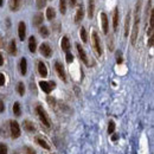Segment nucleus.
Wrapping results in <instances>:
<instances>
[{
    "label": "nucleus",
    "instance_id": "nucleus-1",
    "mask_svg": "<svg viewBox=\"0 0 154 154\" xmlns=\"http://www.w3.org/2000/svg\"><path fill=\"white\" fill-rule=\"evenodd\" d=\"M141 2L142 0H138L136 7H135V13H134V24H133V31L130 36V42L133 45L136 43V38L139 34V25H140V10H141Z\"/></svg>",
    "mask_w": 154,
    "mask_h": 154
},
{
    "label": "nucleus",
    "instance_id": "nucleus-17",
    "mask_svg": "<svg viewBox=\"0 0 154 154\" xmlns=\"http://www.w3.org/2000/svg\"><path fill=\"white\" fill-rule=\"evenodd\" d=\"M43 20H44V16H43V13H37L34 17H33V25L34 26H39V25H42V23H43Z\"/></svg>",
    "mask_w": 154,
    "mask_h": 154
},
{
    "label": "nucleus",
    "instance_id": "nucleus-27",
    "mask_svg": "<svg viewBox=\"0 0 154 154\" xmlns=\"http://www.w3.org/2000/svg\"><path fill=\"white\" fill-rule=\"evenodd\" d=\"M39 33H40V36H42V37H44V38L49 37V34H50L49 29H48L46 26H40V28H39Z\"/></svg>",
    "mask_w": 154,
    "mask_h": 154
},
{
    "label": "nucleus",
    "instance_id": "nucleus-12",
    "mask_svg": "<svg viewBox=\"0 0 154 154\" xmlns=\"http://www.w3.org/2000/svg\"><path fill=\"white\" fill-rule=\"evenodd\" d=\"M18 34H19V39H20V40H24V39H25V36H26V25H25L24 22H20V23H19Z\"/></svg>",
    "mask_w": 154,
    "mask_h": 154
},
{
    "label": "nucleus",
    "instance_id": "nucleus-23",
    "mask_svg": "<svg viewBox=\"0 0 154 154\" xmlns=\"http://www.w3.org/2000/svg\"><path fill=\"white\" fill-rule=\"evenodd\" d=\"M36 142L40 146V147H43V148H45V150H50V146H49V144L43 139V138H40V136H38V138H36Z\"/></svg>",
    "mask_w": 154,
    "mask_h": 154
},
{
    "label": "nucleus",
    "instance_id": "nucleus-24",
    "mask_svg": "<svg viewBox=\"0 0 154 154\" xmlns=\"http://www.w3.org/2000/svg\"><path fill=\"white\" fill-rule=\"evenodd\" d=\"M55 17H56L55 10L52 7H48V10H46V18H48V20H52V19H55Z\"/></svg>",
    "mask_w": 154,
    "mask_h": 154
},
{
    "label": "nucleus",
    "instance_id": "nucleus-29",
    "mask_svg": "<svg viewBox=\"0 0 154 154\" xmlns=\"http://www.w3.org/2000/svg\"><path fill=\"white\" fill-rule=\"evenodd\" d=\"M17 90H18V92H19L20 96H23V95L25 94V87H24V83H23V82H19V83H18Z\"/></svg>",
    "mask_w": 154,
    "mask_h": 154
},
{
    "label": "nucleus",
    "instance_id": "nucleus-41",
    "mask_svg": "<svg viewBox=\"0 0 154 154\" xmlns=\"http://www.w3.org/2000/svg\"><path fill=\"white\" fill-rule=\"evenodd\" d=\"M4 64V57H2V55L0 54V66Z\"/></svg>",
    "mask_w": 154,
    "mask_h": 154
},
{
    "label": "nucleus",
    "instance_id": "nucleus-33",
    "mask_svg": "<svg viewBox=\"0 0 154 154\" xmlns=\"http://www.w3.org/2000/svg\"><path fill=\"white\" fill-rule=\"evenodd\" d=\"M116 62H118V64H121L123 62V58H122V54L119 51V52H116Z\"/></svg>",
    "mask_w": 154,
    "mask_h": 154
},
{
    "label": "nucleus",
    "instance_id": "nucleus-10",
    "mask_svg": "<svg viewBox=\"0 0 154 154\" xmlns=\"http://www.w3.org/2000/svg\"><path fill=\"white\" fill-rule=\"evenodd\" d=\"M119 22H120V13H119V8L116 7L114 10V16H113V29L115 32L119 29Z\"/></svg>",
    "mask_w": 154,
    "mask_h": 154
},
{
    "label": "nucleus",
    "instance_id": "nucleus-40",
    "mask_svg": "<svg viewBox=\"0 0 154 154\" xmlns=\"http://www.w3.org/2000/svg\"><path fill=\"white\" fill-rule=\"evenodd\" d=\"M48 101H49V103H50L51 106H55V100H54L52 97H48Z\"/></svg>",
    "mask_w": 154,
    "mask_h": 154
},
{
    "label": "nucleus",
    "instance_id": "nucleus-42",
    "mask_svg": "<svg viewBox=\"0 0 154 154\" xmlns=\"http://www.w3.org/2000/svg\"><path fill=\"white\" fill-rule=\"evenodd\" d=\"M116 140H118V135L114 134V135H113V141H116Z\"/></svg>",
    "mask_w": 154,
    "mask_h": 154
},
{
    "label": "nucleus",
    "instance_id": "nucleus-3",
    "mask_svg": "<svg viewBox=\"0 0 154 154\" xmlns=\"http://www.w3.org/2000/svg\"><path fill=\"white\" fill-rule=\"evenodd\" d=\"M92 46H94V50L96 52L97 56H102L103 51H102V45H101V39L97 34L96 31H92Z\"/></svg>",
    "mask_w": 154,
    "mask_h": 154
},
{
    "label": "nucleus",
    "instance_id": "nucleus-30",
    "mask_svg": "<svg viewBox=\"0 0 154 154\" xmlns=\"http://www.w3.org/2000/svg\"><path fill=\"white\" fill-rule=\"evenodd\" d=\"M115 130V122L114 121H109V124H108V134H113Z\"/></svg>",
    "mask_w": 154,
    "mask_h": 154
},
{
    "label": "nucleus",
    "instance_id": "nucleus-38",
    "mask_svg": "<svg viewBox=\"0 0 154 154\" xmlns=\"http://www.w3.org/2000/svg\"><path fill=\"white\" fill-rule=\"evenodd\" d=\"M153 40H154V37L152 36V37H150V40H148V46H153Z\"/></svg>",
    "mask_w": 154,
    "mask_h": 154
},
{
    "label": "nucleus",
    "instance_id": "nucleus-4",
    "mask_svg": "<svg viewBox=\"0 0 154 154\" xmlns=\"http://www.w3.org/2000/svg\"><path fill=\"white\" fill-rule=\"evenodd\" d=\"M10 129H11V135L13 139H17L20 136V127L17 121H10Z\"/></svg>",
    "mask_w": 154,
    "mask_h": 154
},
{
    "label": "nucleus",
    "instance_id": "nucleus-19",
    "mask_svg": "<svg viewBox=\"0 0 154 154\" xmlns=\"http://www.w3.org/2000/svg\"><path fill=\"white\" fill-rule=\"evenodd\" d=\"M94 12H95V1L89 0L88 1V17L92 19L94 17Z\"/></svg>",
    "mask_w": 154,
    "mask_h": 154
},
{
    "label": "nucleus",
    "instance_id": "nucleus-14",
    "mask_svg": "<svg viewBox=\"0 0 154 154\" xmlns=\"http://www.w3.org/2000/svg\"><path fill=\"white\" fill-rule=\"evenodd\" d=\"M38 72H39V75L42 77H46L48 76V68H46V65L43 62L38 63Z\"/></svg>",
    "mask_w": 154,
    "mask_h": 154
},
{
    "label": "nucleus",
    "instance_id": "nucleus-15",
    "mask_svg": "<svg viewBox=\"0 0 154 154\" xmlns=\"http://www.w3.org/2000/svg\"><path fill=\"white\" fill-rule=\"evenodd\" d=\"M19 69H20V74L23 75V76H25L26 75V72H28V62H26V58H22L20 60V64H19Z\"/></svg>",
    "mask_w": 154,
    "mask_h": 154
},
{
    "label": "nucleus",
    "instance_id": "nucleus-6",
    "mask_svg": "<svg viewBox=\"0 0 154 154\" xmlns=\"http://www.w3.org/2000/svg\"><path fill=\"white\" fill-rule=\"evenodd\" d=\"M39 51H40V54H42L44 57H46V58H50L51 55H52V49H51L50 45L46 44V43H43V44L40 45Z\"/></svg>",
    "mask_w": 154,
    "mask_h": 154
},
{
    "label": "nucleus",
    "instance_id": "nucleus-26",
    "mask_svg": "<svg viewBox=\"0 0 154 154\" xmlns=\"http://www.w3.org/2000/svg\"><path fill=\"white\" fill-rule=\"evenodd\" d=\"M80 37H81V39H82V42H83V43H87V42H88L87 31H86L84 28H81V29H80Z\"/></svg>",
    "mask_w": 154,
    "mask_h": 154
},
{
    "label": "nucleus",
    "instance_id": "nucleus-39",
    "mask_svg": "<svg viewBox=\"0 0 154 154\" xmlns=\"http://www.w3.org/2000/svg\"><path fill=\"white\" fill-rule=\"evenodd\" d=\"M26 154H36V152H34L32 148L28 147V148H26Z\"/></svg>",
    "mask_w": 154,
    "mask_h": 154
},
{
    "label": "nucleus",
    "instance_id": "nucleus-9",
    "mask_svg": "<svg viewBox=\"0 0 154 154\" xmlns=\"http://www.w3.org/2000/svg\"><path fill=\"white\" fill-rule=\"evenodd\" d=\"M76 49H77V52H78V55H80V58L82 60V62L84 63V64H87V65H89V62H88V57H87V54H86V51H84V49L80 45V44H76Z\"/></svg>",
    "mask_w": 154,
    "mask_h": 154
},
{
    "label": "nucleus",
    "instance_id": "nucleus-32",
    "mask_svg": "<svg viewBox=\"0 0 154 154\" xmlns=\"http://www.w3.org/2000/svg\"><path fill=\"white\" fill-rule=\"evenodd\" d=\"M0 154H7V147L5 144L0 142Z\"/></svg>",
    "mask_w": 154,
    "mask_h": 154
},
{
    "label": "nucleus",
    "instance_id": "nucleus-5",
    "mask_svg": "<svg viewBox=\"0 0 154 154\" xmlns=\"http://www.w3.org/2000/svg\"><path fill=\"white\" fill-rule=\"evenodd\" d=\"M39 87H40V89L43 90L44 92H46V94H50V92H52V89L56 87V84H55V82H46V81H40L39 82Z\"/></svg>",
    "mask_w": 154,
    "mask_h": 154
},
{
    "label": "nucleus",
    "instance_id": "nucleus-28",
    "mask_svg": "<svg viewBox=\"0 0 154 154\" xmlns=\"http://www.w3.org/2000/svg\"><path fill=\"white\" fill-rule=\"evenodd\" d=\"M66 0H60V11L62 14H65L66 12Z\"/></svg>",
    "mask_w": 154,
    "mask_h": 154
},
{
    "label": "nucleus",
    "instance_id": "nucleus-25",
    "mask_svg": "<svg viewBox=\"0 0 154 154\" xmlns=\"http://www.w3.org/2000/svg\"><path fill=\"white\" fill-rule=\"evenodd\" d=\"M13 113L16 116H20L22 115V109H20V103L19 102H16L13 104Z\"/></svg>",
    "mask_w": 154,
    "mask_h": 154
},
{
    "label": "nucleus",
    "instance_id": "nucleus-35",
    "mask_svg": "<svg viewBox=\"0 0 154 154\" xmlns=\"http://www.w3.org/2000/svg\"><path fill=\"white\" fill-rule=\"evenodd\" d=\"M4 84H5V76L4 74L0 72V86H4Z\"/></svg>",
    "mask_w": 154,
    "mask_h": 154
},
{
    "label": "nucleus",
    "instance_id": "nucleus-21",
    "mask_svg": "<svg viewBox=\"0 0 154 154\" xmlns=\"http://www.w3.org/2000/svg\"><path fill=\"white\" fill-rule=\"evenodd\" d=\"M23 126H24L25 130H28V132H34V130H36V126H34V123L31 122L30 120H25L24 123H23Z\"/></svg>",
    "mask_w": 154,
    "mask_h": 154
},
{
    "label": "nucleus",
    "instance_id": "nucleus-18",
    "mask_svg": "<svg viewBox=\"0 0 154 154\" xmlns=\"http://www.w3.org/2000/svg\"><path fill=\"white\" fill-rule=\"evenodd\" d=\"M8 54L12 55V56H16L17 55V44H16V40L12 39L10 42V45H8Z\"/></svg>",
    "mask_w": 154,
    "mask_h": 154
},
{
    "label": "nucleus",
    "instance_id": "nucleus-22",
    "mask_svg": "<svg viewBox=\"0 0 154 154\" xmlns=\"http://www.w3.org/2000/svg\"><path fill=\"white\" fill-rule=\"evenodd\" d=\"M129 24H130V12L127 14L124 20V37H128L129 34Z\"/></svg>",
    "mask_w": 154,
    "mask_h": 154
},
{
    "label": "nucleus",
    "instance_id": "nucleus-8",
    "mask_svg": "<svg viewBox=\"0 0 154 154\" xmlns=\"http://www.w3.org/2000/svg\"><path fill=\"white\" fill-rule=\"evenodd\" d=\"M101 23H102V30L107 34L109 31V22H108V17L104 12L101 13Z\"/></svg>",
    "mask_w": 154,
    "mask_h": 154
},
{
    "label": "nucleus",
    "instance_id": "nucleus-2",
    "mask_svg": "<svg viewBox=\"0 0 154 154\" xmlns=\"http://www.w3.org/2000/svg\"><path fill=\"white\" fill-rule=\"evenodd\" d=\"M36 112H37V115L39 118V120L42 121V123L45 126V127H50L51 126V122H50V119L46 114V112L44 110V108L42 106H37L36 108Z\"/></svg>",
    "mask_w": 154,
    "mask_h": 154
},
{
    "label": "nucleus",
    "instance_id": "nucleus-20",
    "mask_svg": "<svg viewBox=\"0 0 154 154\" xmlns=\"http://www.w3.org/2000/svg\"><path fill=\"white\" fill-rule=\"evenodd\" d=\"M29 49H30L31 52H36V49H37V40L33 36H31L29 38Z\"/></svg>",
    "mask_w": 154,
    "mask_h": 154
},
{
    "label": "nucleus",
    "instance_id": "nucleus-44",
    "mask_svg": "<svg viewBox=\"0 0 154 154\" xmlns=\"http://www.w3.org/2000/svg\"><path fill=\"white\" fill-rule=\"evenodd\" d=\"M2 46V40H1V38H0V48Z\"/></svg>",
    "mask_w": 154,
    "mask_h": 154
},
{
    "label": "nucleus",
    "instance_id": "nucleus-36",
    "mask_svg": "<svg viewBox=\"0 0 154 154\" xmlns=\"http://www.w3.org/2000/svg\"><path fill=\"white\" fill-rule=\"evenodd\" d=\"M5 110V106H4V102L2 100H0V113H2Z\"/></svg>",
    "mask_w": 154,
    "mask_h": 154
},
{
    "label": "nucleus",
    "instance_id": "nucleus-34",
    "mask_svg": "<svg viewBox=\"0 0 154 154\" xmlns=\"http://www.w3.org/2000/svg\"><path fill=\"white\" fill-rule=\"evenodd\" d=\"M72 61H74V56H72V54L66 52V62H68V63H71Z\"/></svg>",
    "mask_w": 154,
    "mask_h": 154
},
{
    "label": "nucleus",
    "instance_id": "nucleus-13",
    "mask_svg": "<svg viewBox=\"0 0 154 154\" xmlns=\"http://www.w3.org/2000/svg\"><path fill=\"white\" fill-rule=\"evenodd\" d=\"M61 48L63 51L65 52H69L70 51V42H69V38L68 37H63L61 40Z\"/></svg>",
    "mask_w": 154,
    "mask_h": 154
},
{
    "label": "nucleus",
    "instance_id": "nucleus-43",
    "mask_svg": "<svg viewBox=\"0 0 154 154\" xmlns=\"http://www.w3.org/2000/svg\"><path fill=\"white\" fill-rule=\"evenodd\" d=\"M2 4H4V0H0V7L2 6Z\"/></svg>",
    "mask_w": 154,
    "mask_h": 154
},
{
    "label": "nucleus",
    "instance_id": "nucleus-7",
    "mask_svg": "<svg viewBox=\"0 0 154 154\" xmlns=\"http://www.w3.org/2000/svg\"><path fill=\"white\" fill-rule=\"evenodd\" d=\"M83 18H84V7L83 5H78L76 10V14H75V23L78 24L80 22H82Z\"/></svg>",
    "mask_w": 154,
    "mask_h": 154
},
{
    "label": "nucleus",
    "instance_id": "nucleus-11",
    "mask_svg": "<svg viewBox=\"0 0 154 154\" xmlns=\"http://www.w3.org/2000/svg\"><path fill=\"white\" fill-rule=\"evenodd\" d=\"M55 69H56V71H57V74H58L60 78L63 80V81H65V80H66V77H65V72H64L63 64L60 63V62H56V63H55Z\"/></svg>",
    "mask_w": 154,
    "mask_h": 154
},
{
    "label": "nucleus",
    "instance_id": "nucleus-31",
    "mask_svg": "<svg viewBox=\"0 0 154 154\" xmlns=\"http://www.w3.org/2000/svg\"><path fill=\"white\" fill-rule=\"evenodd\" d=\"M36 4H37V8L40 10L46 5V0H36Z\"/></svg>",
    "mask_w": 154,
    "mask_h": 154
},
{
    "label": "nucleus",
    "instance_id": "nucleus-37",
    "mask_svg": "<svg viewBox=\"0 0 154 154\" xmlns=\"http://www.w3.org/2000/svg\"><path fill=\"white\" fill-rule=\"evenodd\" d=\"M76 4H77V0H69V5H70L71 7L76 6Z\"/></svg>",
    "mask_w": 154,
    "mask_h": 154
},
{
    "label": "nucleus",
    "instance_id": "nucleus-16",
    "mask_svg": "<svg viewBox=\"0 0 154 154\" xmlns=\"http://www.w3.org/2000/svg\"><path fill=\"white\" fill-rule=\"evenodd\" d=\"M22 6V0H10V8L11 11H18Z\"/></svg>",
    "mask_w": 154,
    "mask_h": 154
}]
</instances>
